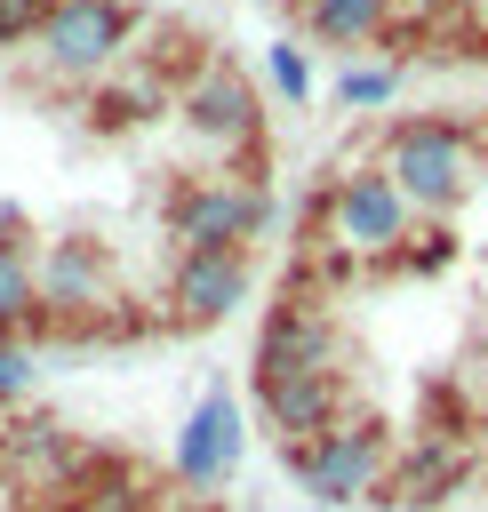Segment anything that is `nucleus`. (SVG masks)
<instances>
[{"label":"nucleus","instance_id":"f257e3e1","mask_svg":"<svg viewBox=\"0 0 488 512\" xmlns=\"http://www.w3.org/2000/svg\"><path fill=\"white\" fill-rule=\"evenodd\" d=\"M376 168L400 184V200L424 224H448L472 200V184H480V136L464 120H448V112H416V120H392L384 128Z\"/></svg>","mask_w":488,"mask_h":512},{"label":"nucleus","instance_id":"f03ea898","mask_svg":"<svg viewBox=\"0 0 488 512\" xmlns=\"http://www.w3.org/2000/svg\"><path fill=\"white\" fill-rule=\"evenodd\" d=\"M272 184L264 168H216V176H176L160 192V232L176 256H224L272 232Z\"/></svg>","mask_w":488,"mask_h":512},{"label":"nucleus","instance_id":"7ed1b4c3","mask_svg":"<svg viewBox=\"0 0 488 512\" xmlns=\"http://www.w3.org/2000/svg\"><path fill=\"white\" fill-rule=\"evenodd\" d=\"M280 464L296 472V488L312 496V512H344V504H384V488H392V432L376 424V416H344V424H328L320 440H296V448H280Z\"/></svg>","mask_w":488,"mask_h":512},{"label":"nucleus","instance_id":"20e7f679","mask_svg":"<svg viewBox=\"0 0 488 512\" xmlns=\"http://www.w3.org/2000/svg\"><path fill=\"white\" fill-rule=\"evenodd\" d=\"M120 264L96 232H56L40 248V328H72V336H120Z\"/></svg>","mask_w":488,"mask_h":512},{"label":"nucleus","instance_id":"39448f33","mask_svg":"<svg viewBox=\"0 0 488 512\" xmlns=\"http://www.w3.org/2000/svg\"><path fill=\"white\" fill-rule=\"evenodd\" d=\"M416 224H424V216L400 200V184H392L384 168H352V176H336L328 200H320V232H328V248L352 256V264H384V272H392Z\"/></svg>","mask_w":488,"mask_h":512},{"label":"nucleus","instance_id":"423d86ee","mask_svg":"<svg viewBox=\"0 0 488 512\" xmlns=\"http://www.w3.org/2000/svg\"><path fill=\"white\" fill-rule=\"evenodd\" d=\"M128 48H136V0H56L40 40H32L40 72L64 80V88H88V80L120 72Z\"/></svg>","mask_w":488,"mask_h":512},{"label":"nucleus","instance_id":"0eeeda50","mask_svg":"<svg viewBox=\"0 0 488 512\" xmlns=\"http://www.w3.org/2000/svg\"><path fill=\"white\" fill-rule=\"evenodd\" d=\"M176 120H184L192 144L264 168V160H256V152H264V104H256V80H248L232 56H208V64L176 88Z\"/></svg>","mask_w":488,"mask_h":512},{"label":"nucleus","instance_id":"6e6552de","mask_svg":"<svg viewBox=\"0 0 488 512\" xmlns=\"http://www.w3.org/2000/svg\"><path fill=\"white\" fill-rule=\"evenodd\" d=\"M248 456V416H240V392L232 384H208L184 424H176V448H168V480L192 488V496H216Z\"/></svg>","mask_w":488,"mask_h":512},{"label":"nucleus","instance_id":"1a4fd4ad","mask_svg":"<svg viewBox=\"0 0 488 512\" xmlns=\"http://www.w3.org/2000/svg\"><path fill=\"white\" fill-rule=\"evenodd\" d=\"M256 288V264L248 248H224V256H168V280H160V328H216L248 304Z\"/></svg>","mask_w":488,"mask_h":512},{"label":"nucleus","instance_id":"9d476101","mask_svg":"<svg viewBox=\"0 0 488 512\" xmlns=\"http://www.w3.org/2000/svg\"><path fill=\"white\" fill-rule=\"evenodd\" d=\"M256 416L280 432V448L296 440H320L328 424L352 416V376L344 368H296V376H256Z\"/></svg>","mask_w":488,"mask_h":512},{"label":"nucleus","instance_id":"9b49d317","mask_svg":"<svg viewBox=\"0 0 488 512\" xmlns=\"http://www.w3.org/2000/svg\"><path fill=\"white\" fill-rule=\"evenodd\" d=\"M88 472V448L56 424V416H16L0 424V480L24 496H72Z\"/></svg>","mask_w":488,"mask_h":512},{"label":"nucleus","instance_id":"f8f14e48","mask_svg":"<svg viewBox=\"0 0 488 512\" xmlns=\"http://www.w3.org/2000/svg\"><path fill=\"white\" fill-rule=\"evenodd\" d=\"M296 368H344V336H336V320H328L312 296H288V304L264 312L248 384H256V376H296Z\"/></svg>","mask_w":488,"mask_h":512},{"label":"nucleus","instance_id":"ddd939ff","mask_svg":"<svg viewBox=\"0 0 488 512\" xmlns=\"http://www.w3.org/2000/svg\"><path fill=\"white\" fill-rule=\"evenodd\" d=\"M464 480H472V448H464L456 432H432V440H416L408 456H392L384 504H424V512H440Z\"/></svg>","mask_w":488,"mask_h":512},{"label":"nucleus","instance_id":"4468645a","mask_svg":"<svg viewBox=\"0 0 488 512\" xmlns=\"http://www.w3.org/2000/svg\"><path fill=\"white\" fill-rule=\"evenodd\" d=\"M40 328V248L24 240L16 208H0V336L24 344Z\"/></svg>","mask_w":488,"mask_h":512},{"label":"nucleus","instance_id":"2eb2a0df","mask_svg":"<svg viewBox=\"0 0 488 512\" xmlns=\"http://www.w3.org/2000/svg\"><path fill=\"white\" fill-rule=\"evenodd\" d=\"M304 32L328 40V48H384L392 0H304Z\"/></svg>","mask_w":488,"mask_h":512},{"label":"nucleus","instance_id":"dca6fc26","mask_svg":"<svg viewBox=\"0 0 488 512\" xmlns=\"http://www.w3.org/2000/svg\"><path fill=\"white\" fill-rule=\"evenodd\" d=\"M400 80H408V64L400 56H360V64H344L336 72V112H384L392 96H400Z\"/></svg>","mask_w":488,"mask_h":512},{"label":"nucleus","instance_id":"f3484780","mask_svg":"<svg viewBox=\"0 0 488 512\" xmlns=\"http://www.w3.org/2000/svg\"><path fill=\"white\" fill-rule=\"evenodd\" d=\"M264 88L280 96V104H312V56H304V40H272L264 48Z\"/></svg>","mask_w":488,"mask_h":512},{"label":"nucleus","instance_id":"a211bd4d","mask_svg":"<svg viewBox=\"0 0 488 512\" xmlns=\"http://www.w3.org/2000/svg\"><path fill=\"white\" fill-rule=\"evenodd\" d=\"M456 248H464V240H456V224H416L392 272H408V280H440V272L456 264Z\"/></svg>","mask_w":488,"mask_h":512},{"label":"nucleus","instance_id":"6ab92c4d","mask_svg":"<svg viewBox=\"0 0 488 512\" xmlns=\"http://www.w3.org/2000/svg\"><path fill=\"white\" fill-rule=\"evenodd\" d=\"M48 8H56V0H0V48H24V40H40Z\"/></svg>","mask_w":488,"mask_h":512},{"label":"nucleus","instance_id":"aec40b11","mask_svg":"<svg viewBox=\"0 0 488 512\" xmlns=\"http://www.w3.org/2000/svg\"><path fill=\"white\" fill-rule=\"evenodd\" d=\"M24 384H32V352H24V344H8V336H0V400H16V392H24Z\"/></svg>","mask_w":488,"mask_h":512},{"label":"nucleus","instance_id":"412c9836","mask_svg":"<svg viewBox=\"0 0 488 512\" xmlns=\"http://www.w3.org/2000/svg\"><path fill=\"white\" fill-rule=\"evenodd\" d=\"M392 512H424V504H392Z\"/></svg>","mask_w":488,"mask_h":512},{"label":"nucleus","instance_id":"4be33fe9","mask_svg":"<svg viewBox=\"0 0 488 512\" xmlns=\"http://www.w3.org/2000/svg\"><path fill=\"white\" fill-rule=\"evenodd\" d=\"M304 512H312V504H304Z\"/></svg>","mask_w":488,"mask_h":512}]
</instances>
